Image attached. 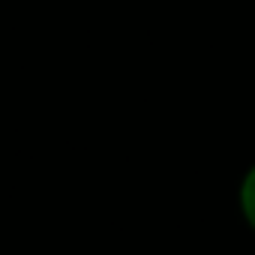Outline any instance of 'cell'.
I'll use <instances>...</instances> for the list:
<instances>
[{
    "label": "cell",
    "instance_id": "1",
    "mask_svg": "<svg viewBox=\"0 0 255 255\" xmlns=\"http://www.w3.org/2000/svg\"><path fill=\"white\" fill-rule=\"evenodd\" d=\"M240 213H243L246 225L255 231V165L240 180Z\"/></svg>",
    "mask_w": 255,
    "mask_h": 255
}]
</instances>
